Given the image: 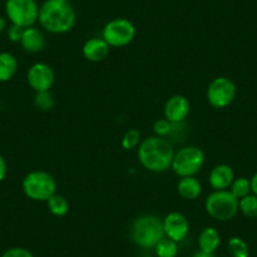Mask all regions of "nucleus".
Wrapping results in <instances>:
<instances>
[{
	"mask_svg": "<svg viewBox=\"0 0 257 257\" xmlns=\"http://www.w3.org/2000/svg\"><path fill=\"white\" fill-rule=\"evenodd\" d=\"M174 149L165 138L148 137L138 147V159L142 167L152 173H165L172 168Z\"/></svg>",
	"mask_w": 257,
	"mask_h": 257,
	"instance_id": "obj_1",
	"label": "nucleus"
},
{
	"mask_svg": "<svg viewBox=\"0 0 257 257\" xmlns=\"http://www.w3.org/2000/svg\"><path fill=\"white\" fill-rule=\"evenodd\" d=\"M76 11L70 2L44 0L39 6L38 23L51 34H64L75 27Z\"/></svg>",
	"mask_w": 257,
	"mask_h": 257,
	"instance_id": "obj_2",
	"label": "nucleus"
},
{
	"mask_svg": "<svg viewBox=\"0 0 257 257\" xmlns=\"http://www.w3.org/2000/svg\"><path fill=\"white\" fill-rule=\"evenodd\" d=\"M164 236L163 219L152 213L134 219L130 228V238L142 248H154Z\"/></svg>",
	"mask_w": 257,
	"mask_h": 257,
	"instance_id": "obj_3",
	"label": "nucleus"
},
{
	"mask_svg": "<svg viewBox=\"0 0 257 257\" xmlns=\"http://www.w3.org/2000/svg\"><path fill=\"white\" fill-rule=\"evenodd\" d=\"M22 189L31 201L47 202L56 193L57 182L51 173L32 170L22 180Z\"/></svg>",
	"mask_w": 257,
	"mask_h": 257,
	"instance_id": "obj_4",
	"label": "nucleus"
},
{
	"mask_svg": "<svg viewBox=\"0 0 257 257\" xmlns=\"http://www.w3.org/2000/svg\"><path fill=\"white\" fill-rule=\"evenodd\" d=\"M204 208L211 218L218 222L233 219L238 213V199L229 190H213L204 201Z\"/></svg>",
	"mask_w": 257,
	"mask_h": 257,
	"instance_id": "obj_5",
	"label": "nucleus"
},
{
	"mask_svg": "<svg viewBox=\"0 0 257 257\" xmlns=\"http://www.w3.org/2000/svg\"><path fill=\"white\" fill-rule=\"evenodd\" d=\"M206 162L204 152L194 145H187L174 153L172 162L173 172L178 177H196Z\"/></svg>",
	"mask_w": 257,
	"mask_h": 257,
	"instance_id": "obj_6",
	"label": "nucleus"
},
{
	"mask_svg": "<svg viewBox=\"0 0 257 257\" xmlns=\"http://www.w3.org/2000/svg\"><path fill=\"white\" fill-rule=\"evenodd\" d=\"M6 17L11 24L29 28L38 22L39 6L36 0H7Z\"/></svg>",
	"mask_w": 257,
	"mask_h": 257,
	"instance_id": "obj_7",
	"label": "nucleus"
},
{
	"mask_svg": "<svg viewBox=\"0 0 257 257\" xmlns=\"http://www.w3.org/2000/svg\"><path fill=\"white\" fill-rule=\"evenodd\" d=\"M137 36V28L132 21L126 18H115L105 24L102 38L112 48H122L128 46Z\"/></svg>",
	"mask_w": 257,
	"mask_h": 257,
	"instance_id": "obj_8",
	"label": "nucleus"
},
{
	"mask_svg": "<svg viewBox=\"0 0 257 257\" xmlns=\"http://www.w3.org/2000/svg\"><path fill=\"white\" fill-rule=\"evenodd\" d=\"M237 87L228 77H216L207 87V101L213 108H226L234 101Z\"/></svg>",
	"mask_w": 257,
	"mask_h": 257,
	"instance_id": "obj_9",
	"label": "nucleus"
},
{
	"mask_svg": "<svg viewBox=\"0 0 257 257\" xmlns=\"http://www.w3.org/2000/svg\"><path fill=\"white\" fill-rule=\"evenodd\" d=\"M54 81H56V75L53 68L44 62H36L28 68L27 82L34 92L51 91Z\"/></svg>",
	"mask_w": 257,
	"mask_h": 257,
	"instance_id": "obj_10",
	"label": "nucleus"
},
{
	"mask_svg": "<svg viewBox=\"0 0 257 257\" xmlns=\"http://www.w3.org/2000/svg\"><path fill=\"white\" fill-rule=\"evenodd\" d=\"M164 236L175 242H182L189 233V221L180 212H170L163 219Z\"/></svg>",
	"mask_w": 257,
	"mask_h": 257,
	"instance_id": "obj_11",
	"label": "nucleus"
},
{
	"mask_svg": "<svg viewBox=\"0 0 257 257\" xmlns=\"http://www.w3.org/2000/svg\"><path fill=\"white\" fill-rule=\"evenodd\" d=\"M190 102L185 96L174 95L169 97L164 106V117L172 123H182L189 116Z\"/></svg>",
	"mask_w": 257,
	"mask_h": 257,
	"instance_id": "obj_12",
	"label": "nucleus"
},
{
	"mask_svg": "<svg viewBox=\"0 0 257 257\" xmlns=\"http://www.w3.org/2000/svg\"><path fill=\"white\" fill-rule=\"evenodd\" d=\"M110 48L102 37H93L87 39L82 46V54L88 62H102L110 53Z\"/></svg>",
	"mask_w": 257,
	"mask_h": 257,
	"instance_id": "obj_13",
	"label": "nucleus"
},
{
	"mask_svg": "<svg viewBox=\"0 0 257 257\" xmlns=\"http://www.w3.org/2000/svg\"><path fill=\"white\" fill-rule=\"evenodd\" d=\"M234 180V172L227 164H218L212 168L208 175V183L213 190H224L231 187Z\"/></svg>",
	"mask_w": 257,
	"mask_h": 257,
	"instance_id": "obj_14",
	"label": "nucleus"
},
{
	"mask_svg": "<svg viewBox=\"0 0 257 257\" xmlns=\"http://www.w3.org/2000/svg\"><path fill=\"white\" fill-rule=\"evenodd\" d=\"M21 46L28 53H39L46 47V37L41 29L36 27L24 28L23 36L21 39Z\"/></svg>",
	"mask_w": 257,
	"mask_h": 257,
	"instance_id": "obj_15",
	"label": "nucleus"
},
{
	"mask_svg": "<svg viewBox=\"0 0 257 257\" xmlns=\"http://www.w3.org/2000/svg\"><path fill=\"white\" fill-rule=\"evenodd\" d=\"M177 192L180 198L194 201L202 194V183L196 177H183L178 182Z\"/></svg>",
	"mask_w": 257,
	"mask_h": 257,
	"instance_id": "obj_16",
	"label": "nucleus"
},
{
	"mask_svg": "<svg viewBox=\"0 0 257 257\" xmlns=\"http://www.w3.org/2000/svg\"><path fill=\"white\" fill-rule=\"evenodd\" d=\"M199 249L207 253H214L221 246V234L214 227H206L198 236Z\"/></svg>",
	"mask_w": 257,
	"mask_h": 257,
	"instance_id": "obj_17",
	"label": "nucleus"
},
{
	"mask_svg": "<svg viewBox=\"0 0 257 257\" xmlns=\"http://www.w3.org/2000/svg\"><path fill=\"white\" fill-rule=\"evenodd\" d=\"M18 71V59L9 52H0V83L8 82Z\"/></svg>",
	"mask_w": 257,
	"mask_h": 257,
	"instance_id": "obj_18",
	"label": "nucleus"
},
{
	"mask_svg": "<svg viewBox=\"0 0 257 257\" xmlns=\"http://www.w3.org/2000/svg\"><path fill=\"white\" fill-rule=\"evenodd\" d=\"M47 208L51 214L56 217H64L70 211V203L62 194L54 193L53 196L47 201Z\"/></svg>",
	"mask_w": 257,
	"mask_h": 257,
	"instance_id": "obj_19",
	"label": "nucleus"
},
{
	"mask_svg": "<svg viewBox=\"0 0 257 257\" xmlns=\"http://www.w3.org/2000/svg\"><path fill=\"white\" fill-rule=\"evenodd\" d=\"M154 249L158 257H177L178 252H179V246H178V242L173 241L168 237H163L154 247Z\"/></svg>",
	"mask_w": 257,
	"mask_h": 257,
	"instance_id": "obj_20",
	"label": "nucleus"
},
{
	"mask_svg": "<svg viewBox=\"0 0 257 257\" xmlns=\"http://www.w3.org/2000/svg\"><path fill=\"white\" fill-rule=\"evenodd\" d=\"M227 251L231 254V257H248L249 248L248 244L241 237H231L227 241Z\"/></svg>",
	"mask_w": 257,
	"mask_h": 257,
	"instance_id": "obj_21",
	"label": "nucleus"
},
{
	"mask_svg": "<svg viewBox=\"0 0 257 257\" xmlns=\"http://www.w3.org/2000/svg\"><path fill=\"white\" fill-rule=\"evenodd\" d=\"M229 192L236 197L237 199H241L243 197L248 196L251 194V180L248 178L244 177H239V178H234V180L232 182L231 187H229Z\"/></svg>",
	"mask_w": 257,
	"mask_h": 257,
	"instance_id": "obj_22",
	"label": "nucleus"
},
{
	"mask_svg": "<svg viewBox=\"0 0 257 257\" xmlns=\"http://www.w3.org/2000/svg\"><path fill=\"white\" fill-rule=\"evenodd\" d=\"M238 211L247 218H257V196L251 193L239 199Z\"/></svg>",
	"mask_w": 257,
	"mask_h": 257,
	"instance_id": "obj_23",
	"label": "nucleus"
},
{
	"mask_svg": "<svg viewBox=\"0 0 257 257\" xmlns=\"http://www.w3.org/2000/svg\"><path fill=\"white\" fill-rule=\"evenodd\" d=\"M56 105L54 96L51 91H43V92H36L34 96V106L41 111H51Z\"/></svg>",
	"mask_w": 257,
	"mask_h": 257,
	"instance_id": "obj_24",
	"label": "nucleus"
},
{
	"mask_svg": "<svg viewBox=\"0 0 257 257\" xmlns=\"http://www.w3.org/2000/svg\"><path fill=\"white\" fill-rule=\"evenodd\" d=\"M142 143V134L138 128H130L123 134L121 139V147L125 150L137 149L139 144Z\"/></svg>",
	"mask_w": 257,
	"mask_h": 257,
	"instance_id": "obj_25",
	"label": "nucleus"
},
{
	"mask_svg": "<svg viewBox=\"0 0 257 257\" xmlns=\"http://www.w3.org/2000/svg\"><path fill=\"white\" fill-rule=\"evenodd\" d=\"M175 123H172L167 118H159L154 122L153 125V132L157 137L160 138H167L168 135H170L173 133V127H174Z\"/></svg>",
	"mask_w": 257,
	"mask_h": 257,
	"instance_id": "obj_26",
	"label": "nucleus"
},
{
	"mask_svg": "<svg viewBox=\"0 0 257 257\" xmlns=\"http://www.w3.org/2000/svg\"><path fill=\"white\" fill-rule=\"evenodd\" d=\"M2 257H34L29 249L24 248V247H12L8 248Z\"/></svg>",
	"mask_w": 257,
	"mask_h": 257,
	"instance_id": "obj_27",
	"label": "nucleus"
},
{
	"mask_svg": "<svg viewBox=\"0 0 257 257\" xmlns=\"http://www.w3.org/2000/svg\"><path fill=\"white\" fill-rule=\"evenodd\" d=\"M24 28L18 26H14V24H11L7 29V36H8L9 41L13 42V43H19L22 39V36H23Z\"/></svg>",
	"mask_w": 257,
	"mask_h": 257,
	"instance_id": "obj_28",
	"label": "nucleus"
},
{
	"mask_svg": "<svg viewBox=\"0 0 257 257\" xmlns=\"http://www.w3.org/2000/svg\"><path fill=\"white\" fill-rule=\"evenodd\" d=\"M7 174H8V164H7V160L4 159V157L0 154V183L6 179Z\"/></svg>",
	"mask_w": 257,
	"mask_h": 257,
	"instance_id": "obj_29",
	"label": "nucleus"
},
{
	"mask_svg": "<svg viewBox=\"0 0 257 257\" xmlns=\"http://www.w3.org/2000/svg\"><path fill=\"white\" fill-rule=\"evenodd\" d=\"M251 190H252V194L257 196V172L252 175L251 179Z\"/></svg>",
	"mask_w": 257,
	"mask_h": 257,
	"instance_id": "obj_30",
	"label": "nucleus"
},
{
	"mask_svg": "<svg viewBox=\"0 0 257 257\" xmlns=\"http://www.w3.org/2000/svg\"><path fill=\"white\" fill-rule=\"evenodd\" d=\"M7 29H8V19L7 17L0 16V33H3Z\"/></svg>",
	"mask_w": 257,
	"mask_h": 257,
	"instance_id": "obj_31",
	"label": "nucleus"
},
{
	"mask_svg": "<svg viewBox=\"0 0 257 257\" xmlns=\"http://www.w3.org/2000/svg\"><path fill=\"white\" fill-rule=\"evenodd\" d=\"M192 257H216L214 256V253H207V252H203V251H197L196 253H193Z\"/></svg>",
	"mask_w": 257,
	"mask_h": 257,
	"instance_id": "obj_32",
	"label": "nucleus"
},
{
	"mask_svg": "<svg viewBox=\"0 0 257 257\" xmlns=\"http://www.w3.org/2000/svg\"><path fill=\"white\" fill-rule=\"evenodd\" d=\"M63 2H70V0H63Z\"/></svg>",
	"mask_w": 257,
	"mask_h": 257,
	"instance_id": "obj_33",
	"label": "nucleus"
}]
</instances>
